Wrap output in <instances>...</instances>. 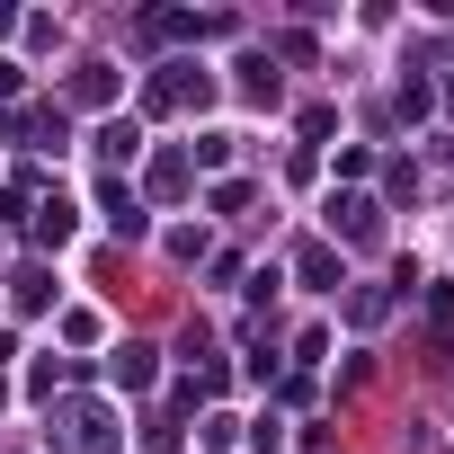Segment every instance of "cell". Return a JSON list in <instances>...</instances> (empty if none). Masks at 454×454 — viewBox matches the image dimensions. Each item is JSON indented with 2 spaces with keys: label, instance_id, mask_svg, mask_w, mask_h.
Here are the masks:
<instances>
[{
  "label": "cell",
  "instance_id": "6",
  "mask_svg": "<svg viewBox=\"0 0 454 454\" xmlns=\"http://www.w3.org/2000/svg\"><path fill=\"white\" fill-rule=\"evenodd\" d=\"M36 241H72V205H63V196L36 214Z\"/></svg>",
  "mask_w": 454,
  "mask_h": 454
},
{
  "label": "cell",
  "instance_id": "2",
  "mask_svg": "<svg viewBox=\"0 0 454 454\" xmlns=\"http://www.w3.org/2000/svg\"><path fill=\"white\" fill-rule=\"evenodd\" d=\"M330 232H348V241H374V205H365V196H339V205H330Z\"/></svg>",
  "mask_w": 454,
  "mask_h": 454
},
{
  "label": "cell",
  "instance_id": "3",
  "mask_svg": "<svg viewBox=\"0 0 454 454\" xmlns=\"http://www.w3.org/2000/svg\"><path fill=\"white\" fill-rule=\"evenodd\" d=\"M107 374H116L125 392H143V383H152V348H116V365H107Z\"/></svg>",
  "mask_w": 454,
  "mask_h": 454
},
{
  "label": "cell",
  "instance_id": "5",
  "mask_svg": "<svg viewBox=\"0 0 454 454\" xmlns=\"http://www.w3.org/2000/svg\"><path fill=\"white\" fill-rule=\"evenodd\" d=\"M10 294H19V312H36V303L54 294V277H45V268H19V277H10Z\"/></svg>",
  "mask_w": 454,
  "mask_h": 454
},
{
  "label": "cell",
  "instance_id": "4",
  "mask_svg": "<svg viewBox=\"0 0 454 454\" xmlns=\"http://www.w3.org/2000/svg\"><path fill=\"white\" fill-rule=\"evenodd\" d=\"M134 152H143L134 125H98V160H134Z\"/></svg>",
  "mask_w": 454,
  "mask_h": 454
},
{
  "label": "cell",
  "instance_id": "7",
  "mask_svg": "<svg viewBox=\"0 0 454 454\" xmlns=\"http://www.w3.org/2000/svg\"><path fill=\"white\" fill-rule=\"evenodd\" d=\"M107 90H116V72H107V63H90V72L72 81V98H107Z\"/></svg>",
  "mask_w": 454,
  "mask_h": 454
},
{
  "label": "cell",
  "instance_id": "8",
  "mask_svg": "<svg viewBox=\"0 0 454 454\" xmlns=\"http://www.w3.org/2000/svg\"><path fill=\"white\" fill-rule=\"evenodd\" d=\"M0 98H19V63H0Z\"/></svg>",
  "mask_w": 454,
  "mask_h": 454
},
{
  "label": "cell",
  "instance_id": "1",
  "mask_svg": "<svg viewBox=\"0 0 454 454\" xmlns=\"http://www.w3.org/2000/svg\"><path fill=\"white\" fill-rule=\"evenodd\" d=\"M54 454H116V427H107V410H63V427H54Z\"/></svg>",
  "mask_w": 454,
  "mask_h": 454
}]
</instances>
